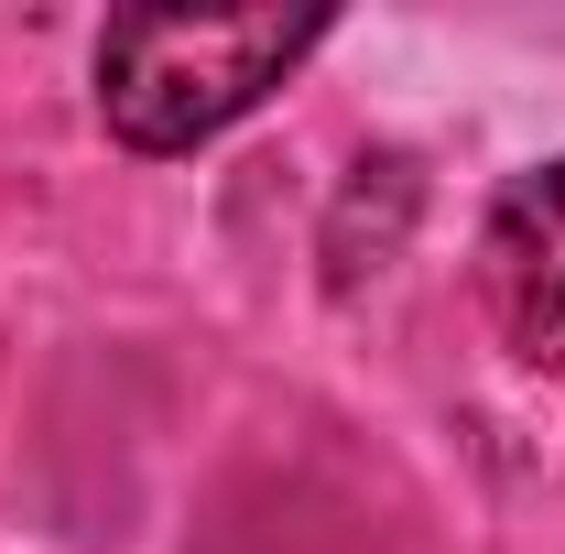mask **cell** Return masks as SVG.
<instances>
[{
    "label": "cell",
    "mask_w": 565,
    "mask_h": 554,
    "mask_svg": "<svg viewBox=\"0 0 565 554\" xmlns=\"http://www.w3.org/2000/svg\"><path fill=\"white\" fill-rule=\"evenodd\" d=\"M327 44L316 11H120L98 33V120L131 152H196Z\"/></svg>",
    "instance_id": "obj_1"
},
{
    "label": "cell",
    "mask_w": 565,
    "mask_h": 554,
    "mask_svg": "<svg viewBox=\"0 0 565 554\" xmlns=\"http://www.w3.org/2000/svg\"><path fill=\"white\" fill-rule=\"evenodd\" d=\"M479 305L522 370H565V152L511 174L479 228Z\"/></svg>",
    "instance_id": "obj_2"
}]
</instances>
